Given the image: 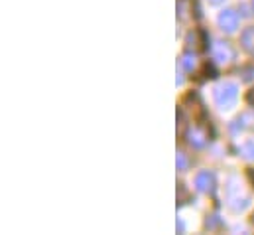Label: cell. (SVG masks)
Returning <instances> with one entry per match:
<instances>
[{
  "instance_id": "1",
  "label": "cell",
  "mask_w": 254,
  "mask_h": 235,
  "mask_svg": "<svg viewBox=\"0 0 254 235\" xmlns=\"http://www.w3.org/2000/svg\"><path fill=\"white\" fill-rule=\"evenodd\" d=\"M237 97H239V89L235 83H221L215 87V103L225 111L235 107Z\"/></svg>"
},
{
  "instance_id": "2",
  "label": "cell",
  "mask_w": 254,
  "mask_h": 235,
  "mask_svg": "<svg viewBox=\"0 0 254 235\" xmlns=\"http://www.w3.org/2000/svg\"><path fill=\"white\" fill-rule=\"evenodd\" d=\"M213 56L219 63H229V61L235 59V50L229 42H217L213 46Z\"/></svg>"
},
{
  "instance_id": "3",
  "label": "cell",
  "mask_w": 254,
  "mask_h": 235,
  "mask_svg": "<svg viewBox=\"0 0 254 235\" xmlns=\"http://www.w3.org/2000/svg\"><path fill=\"white\" fill-rule=\"evenodd\" d=\"M219 26H221V30H225L229 34L235 32L239 28V14L235 10H223L219 14Z\"/></svg>"
},
{
  "instance_id": "4",
  "label": "cell",
  "mask_w": 254,
  "mask_h": 235,
  "mask_svg": "<svg viewBox=\"0 0 254 235\" xmlns=\"http://www.w3.org/2000/svg\"><path fill=\"white\" fill-rule=\"evenodd\" d=\"M195 186L203 194H213L215 192V176H213V172H209V170L199 172L197 178H195Z\"/></svg>"
},
{
  "instance_id": "5",
  "label": "cell",
  "mask_w": 254,
  "mask_h": 235,
  "mask_svg": "<svg viewBox=\"0 0 254 235\" xmlns=\"http://www.w3.org/2000/svg\"><path fill=\"white\" fill-rule=\"evenodd\" d=\"M188 142H190L191 146H195V148H201V146H205L207 136H205L203 130H199V128H191L190 132H188Z\"/></svg>"
},
{
  "instance_id": "6",
  "label": "cell",
  "mask_w": 254,
  "mask_h": 235,
  "mask_svg": "<svg viewBox=\"0 0 254 235\" xmlns=\"http://www.w3.org/2000/svg\"><path fill=\"white\" fill-rule=\"evenodd\" d=\"M241 44H243V48H245L249 54H253L254 56V26L253 28H247V30L243 32V36H241Z\"/></svg>"
},
{
  "instance_id": "7",
  "label": "cell",
  "mask_w": 254,
  "mask_h": 235,
  "mask_svg": "<svg viewBox=\"0 0 254 235\" xmlns=\"http://www.w3.org/2000/svg\"><path fill=\"white\" fill-rule=\"evenodd\" d=\"M182 67H184L186 71H193V69H195V56L186 54V56L182 58Z\"/></svg>"
},
{
  "instance_id": "8",
  "label": "cell",
  "mask_w": 254,
  "mask_h": 235,
  "mask_svg": "<svg viewBox=\"0 0 254 235\" xmlns=\"http://www.w3.org/2000/svg\"><path fill=\"white\" fill-rule=\"evenodd\" d=\"M241 152H243V156H245V158H254V142L253 140H251V142H247V144L243 146V150H241Z\"/></svg>"
},
{
  "instance_id": "9",
  "label": "cell",
  "mask_w": 254,
  "mask_h": 235,
  "mask_svg": "<svg viewBox=\"0 0 254 235\" xmlns=\"http://www.w3.org/2000/svg\"><path fill=\"white\" fill-rule=\"evenodd\" d=\"M176 164H178V170H186V168H188V158H186V156H184L182 152H178Z\"/></svg>"
},
{
  "instance_id": "10",
  "label": "cell",
  "mask_w": 254,
  "mask_h": 235,
  "mask_svg": "<svg viewBox=\"0 0 254 235\" xmlns=\"http://www.w3.org/2000/svg\"><path fill=\"white\" fill-rule=\"evenodd\" d=\"M205 73H207V77H215V69H213V65H205Z\"/></svg>"
},
{
  "instance_id": "11",
  "label": "cell",
  "mask_w": 254,
  "mask_h": 235,
  "mask_svg": "<svg viewBox=\"0 0 254 235\" xmlns=\"http://www.w3.org/2000/svg\"><path fill=\"white\" fill-rule=\"evenodd\" d=\"M247 103H249V105H253V107H254V89H251V91L247 93Z\"/></svg>"
},
{
  "instance_id": "12",
  "label": "cell",
  "mask_w": 254,
  "mask_h": 235,
  "mask_svg": "<svg viewBox=\"0 0 254 235\" xmlns=\"http://www.w3.org/2000/svg\"><path fill=\"white\" fill-rule=\"evenodd\" d=\"M249 180L254 184V168H251V170H249Z\"/></svg>"
},
{
  "instance_id": "13",
  "label": "cell",
  "mask_w": 254,
  "mask_h": 235,
  "mask_svg": "<svg viewBox=\"0 0 254 235\" xmlns=\"http://www.w3.org/2000/svg\"><path fill=\"white\" fill-rule=\"evenodd\" d=\"M211 4H219V2H223V0H209Z\"/></svg>"
},
{
  "instance_id": "14",
  "label": "cell",
  "mask_w": 254,
  "mask_h": 235,
  "mask_svg": "<svg viewBox=\"0 0 254 235\" xmlns=\"http://www.w3.org/2000/svg\"><path fill=\"white\" fill-rule=\"evenodd\" d=\"M253 4H254V0H253Z\"/></svg>"
}]
</instances>
